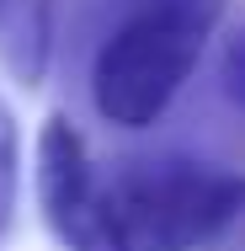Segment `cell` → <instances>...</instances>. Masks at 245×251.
Segmentation results:
<instances>
[{
    "label": "cell",
    "mask_w": 245,
    "mask_h": 251,
    "mask_svg": "<svg viewBox=\"0 0 245 251\" xmlns=\"http://www.w3.org/2000/svg\"><path fill=\"white\" fill-rule=\"evenodd\" d=\"M38 203L64 251H197L245 214V176L187 155L101 166L53 112L38 134Z\"/></svg>",
    "instance_id": "cell-1"
},
{
    "label": "cell",
    "mask_w": 245,
    "mask_h": 251,
    "mask_svg": "<svg viewBox=\"0 0 245 251\" xmlns=\"http://www.w3.org/2000/svg\"><path fill=\"white\" fill-rule=\"evenodd\" d=\"M224 0H155L128 16L91 64V101L112 128H155L192 80Z\"/></svg>",
    "instance_id": "cell-2"
},
{
    "label": "cell",
    "mask_w": 245,
    "mask_h": 251,
    "mask_svg": "<svg viewBox=\"0 0 245 251\" xmlns=\"http://www.w3.org/2000/svg\"><path fill=\"white\" fill-rule=\"evenodd\" d=\"M53 53V0H0V64L38 86Z\"/></svg>",
    "instance_id": "cell-3"
},
{
    "label": "cell",
    "mask_w": 245,
    "mask_h": 251,
    "mask_svg": "<svg viewBox=\"0 0 245 251\" xmlns=\"http://www.w3.org/2000/svg\"><path fill=\"white\" fill-rule=\"evenodd\" d=\"M16 182H22V139H16V118L0 101V241L11 235L16 219Z\"/></svg>",
    "instance_id": "cell-4"
},
{
    "label": "cell",
    "mask_w": 245,
    "mask_h": 251,
    "mask_svg": "<svg viewBox=\"0 0 245 251\" xmlns=\"http://www.w3.org/2000/svg\"><path fill=\"white\" fill-rule=\"evenodd\" d=\"M219 91H224V101L245 118V16L229 27V38H224V53H219Z\"/></svg>",
    "instance_id": "cell-5"
}]
</instances>
